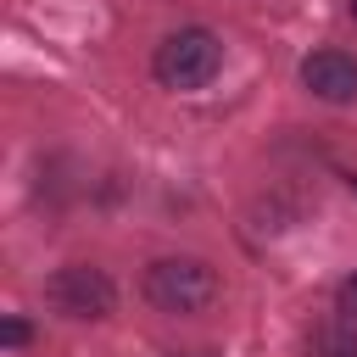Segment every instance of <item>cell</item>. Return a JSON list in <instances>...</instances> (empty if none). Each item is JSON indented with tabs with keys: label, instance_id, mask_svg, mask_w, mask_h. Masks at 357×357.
Instances as JSON below:
<instances>
[{
	"label": "cell",
	"instance_id": "1",
	"mask_svg": "<svg viewBox=\"0 0 357 357\" xmlns=\"http://www.w3.org/2000/svg\"><path fill=\"white\" fill-rule=\"evenodd\" d=\"M218 268L201 257H156L145 268V301L167 318H195L218 301Z\"/></svg>",
	"mask_w": 357,
	"mask_h": 357
},
{
	"label": "cell",
	"instance_id": "2",
	"mask_svg": "<svg viewBox=\"0 0 357 357\" xmlns=\"http://www.w3.org/2000/svg\"><path fill=\"white\" fill-rule=\"evenodd\" d=\"M151 73H156V84H167V89H206V84L223 73V39H218L212 28H201V22L173 28V33L156 45Z\"/></svg>",
	"mask_w": 357,
	"mask_h": 357
},
{
	"label": "cell",
	"instance_id": "3",
	"mask_svg": "<svg viewBox=\"0 0 357 357\" xmlns=\"http://www.w3.org/2000/svg\"><path fill=\"white\" fill-rule=\"evenodd\" d=\"M45 301L73 324H95V318H106L117 307V284L89 262H67V268H56L45 279Z\"/></svg>",
	"mask_w": 357,
	"mask_h": 357
},
{
	"label": "cell",
	"instance_id": "4",
	"mask_svg": "<svg viewBox=\"0 0 357 357\" xmlns=\"http://www.w3.org/2000/svg\"><path fill=\"white\" fill-rule=\"evenodd\" d=\"M301 84H307V95H318L329 106H346V100H357V56H346V50H312L301 61Z\"/></svg>",
	"mask_w": 357,
	"mask_h": 357
},
{
	"label": "cell",
	"instance_id": "5",
	"mask_svg": "<svg viewBox=\"0 0 357 357\" xmlns=\"http://www.w3.org/2000/svg\"><path fill=\"white\" fill-rule=\"evenodd\" d=\"M312 357H357V335L351 329H324L312 340Z\"/></svg>",
	"mask_w": 357,
	"mask_h": 357
},
{
	"label": "cell",
	"instance_id": "6",
	"mask_svg": "<svg viewBox=\"0 0 357 357\" xmlns=\"http://www.w3.org/2000/svg\"><path fill=\"white\" fill-rule=\"evenodd\" d=\"M335 307H340V318H346V324H357V273H351V279L340 284V296H335Z\"/></svg>",
	"mask_w": 357,
	"mask_h": 357
},
{
	"label": "cell",
	"instance_id": "7",
	"mask_svg": "<svg viewBox=\"0 0 357 357\" xmlns=\"http://www.w3.org/2000/svg\"><path fill=\"white\" fill-rule=\"evenodd\" d=\"M28 335H33V329H28L22 318H6V324H0V340H6L11 351H17V346H28Z\"/></svg>",
	"mask_w": 357,
	"mask_h": 357
},
{
	"label": "cell",
	"instance_id": "8",
	"mask_svg": "<svg viewBox=\"0 0 357 357\" xmlns=\"http://www.w3.org/2000/svg\"><path fill=\"white\" fill-rule=\"evenodd\" d=\"M346 11H351V17H357V0H346Z\"/></svg>",
	"mask_w": 357,
	"mask_h": 357
}]
</instances>
